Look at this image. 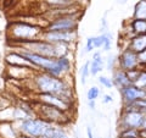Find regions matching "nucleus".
Returning a JSON list of instances; mask_svg holds the SVG:
<instances>
[{"label": "nucleus", "instance_id": "1", "mask_svg": "<svg viewBox=\"0 0 146 138\" xmlns=\"http://www.w3.org/2000/svg\"><path fill=\"white\" fill-rule=\"evenodd\" d=\"M18 131L22 136H28L33 138H42L50 136L55 131L51 122H48L40 117H29L18 122Z\"/></svg>", "mask_w": 146, "mask_h": 138}, {"label": "nucleus", "instance_id": "2", "mask_svg": "<svg viewBox=\"0 0 146 138\" xmlns=\"http://www.w3.org/2000/svg\"><path fill=\"white\" fill-rule=\"evenodd\" d=\"M39 34V27L29 25L27 22H11L7 27V39L10 43H15V45L29 40H35Z\"/></svg>", "mask_w": 146, "mask_h": 138}, {"label": "nucleus", "instance_id": "3", "mask_svg": "<svg viewBox=\"0 0 146 138\" xmlns=\"http://www.w3.org/2000/svg\"><path fill=\"white\" fill-rule=\"evenodd\" d=\"M35 87L40 93H48V94H56L61 96L65 100H67L68 89L62 81H60L57 77H55L50 73H38L34 78Z\"/></svg>", "mask_w": 146, "mask_h": 138}, {"label": "nucleus", "instance_id": "4", "mask_svg": "<svg viewBox=\"0 0 146 138\" xmlns=\"http://www.w3.org/2000/svg\"><path fill=\"white\" fill-rule=\"evenodd\" d=\"M18 48L25 50V52H29L33 54H38L46 58H54L56 59V50H55V44L45 42V40H29V42L16 44Z\"/></svg>", "mask_w": 146, "mask_h": 138}, {"label": "nucleus", "instance_id": "5", "mask_svg": "<svg viewBox=\"0 0 146 138\" xmlns=\"http://www.w3.org/2000/svg\"><path fill=\"white\" fill-rule=\"evenodd\" d=\"M39 115L43 119V120L48 121V122H57V121H62L65 120V115H63V111L55 107H51V105H46V104H42L39 109Z\"/></svg>", "mask_w": 146, "mask_h": 138}, {"label": "nucleus", "instance_id": "6", "mask_svg": "<svg viewBox=\"0 0 146 138\" xmlns=\"http://www.w3.org/2000/svg\"><path fill=\"white\" fill-rule=\"evenodd\" d=\"M76 34L72 31L67 32H57V31H45L43 33V38L45 42L49 43H68L74 39Z\"/></svg>", "mask_w": 146, "mask_h": 138}, {"label": "nucleus", "instance_id": "7", "mask_svg": "<svg viewBox=\"0 0 146 138\" xmlns=\"http://www.w3.org/2000/svg\"><path fill=\"white\" fill-rule=\"evenodd\" d=\"M5 62L6 65L11 66H21V67H29V68H36L33 64H31L22 54L18 52H10L5 55Z\"/></svg>", "mask_w": 146, "mask_h": 138}, {"label": "nucleus", "instance_id": "8", "mask_svg": "<svg viewBox=\"0 0 146 138\" xmlns=\"http://www.w3.org/2000/svg\"><path fill=\"white\" fill-rule=\"evenodd\" d=\"M39 99L42 104H46V105H51V107H55L60 110H66L68 104L67 100H65L61 96H58L56 94H48V93H40L39 94Z\"/></svg>", "mask_w": 146, "mask_h": 138}, {"label": "nucleus", "instance_id": "9", "mask_svg": "<svg viewBox=\"0 0 146 138\" xmlns=\"http://www.w3.org/2000/svg\"><path fill=\"white\" fill-rule=\"evenodd\" d=\"M76 27V21L70 17H60L52 21L49 25L48 31H57V32H67Z\"/></svg>", "mask_w": 146, "mask_h": 138}, {"label": "nucleus", "instance_id": "10", "mask_svg": "<svg viewBox=\"0 0 146 138\" xmlns=\"http://www.w3.org/2000/svg\"><path fill=\"white\" fill-rule=\"evenodd\" d=\"M143 117L144 115L140 111H130L127 114V116L124 117V125H125V130H136V128L141 127V123H143Z\"/></svg>", "mask_w": 146, "mask_h": 138}, {"label": "nucleus", "instance_id": "11", "mask_svg": "<svg viewBox=\"0 0 146 138\" xmlns=\"http://www.w3.org/2000/svg\"><path fill=\"white\" fill-rule=\"evenodd\" d=\"M20 136V131L13 122H0V138H18Z\"/></svg>", "mask_w": 146, "mask_h": 138}, {"label": "nucleus", "instance_id": "12", "mask_svg": "<svg viewBox=\"0 0 146 138\" xmlns=\"http://www.w3.org/2000/svg\"><path fill=\"white\" fill-rule=\"evenodd\" d=\"M123 95H124V98H125L127 102L134 103V102H136V100L145 99L146 98V92L136 88V87L129 86V87L123 88Z\"/></svg>", "mask_w": 146, "mask_h": 138}, {"label": "nucleus", "instance_id": "13", "mask_svg": "<svg viewBox=\"0 0 146 138\" xmlns=\"http://www.w3.org/2000/svg\"><path fill=\"white\" fill-rule=\"evenodd\" d=\"M138 64V58L134 52H125L124 54L122 55L121 58V65L127 68V70H130V68L135 67V65Z\"/></svg>", "mask_w": 146, "mask_h": 138}, {"label": "nucleus", "instance_id": "14", "mask_svg": "<svg viewBox=\"0 0 146 138\" xmlns=\"http://www.w3.org/2000/svg\"><path fill=\"white\" fill-rule=\"evenodd\" d=\"M94 47H104L105 50H110V47H111V39H110V36L102 34L99 37H94Z\"/></svg>", "mask_w": 146, "mask_h": 138}, {"label": "nucleus", "instance_id": "15", "mask_svg": "<svg viewBox=\"0 0 146 138\" xmlns=\"http://www.w3.org/2000/svg\"><path fill=\"white\" fill-rule=\"evenodd\" d=\"M131 49L134 53H141L146 49V36H140L131 42Z\"/></svg>", "mask_w": 146, "mask_h": 138}, {"label": "nucleus", "instance_id": "16", "mask_svg": "<svg viewBox=\"0 0 146 138\" xmlns=\"http://www.w3.org/2000/svg\"><path fill=\"white\" fill-rule=\"evenodd\" d=\"M102 66H104V62H102L101 55H100L99 53L94 54L93 62H91V66H90V72L93 73V75H96L98 72H100L102 70Z\"/></svg>", "mask_w": 146, "mask_h": 138}, {"label": "nucleus", "instance_id": "17", "mask_svg": "<svg viewBox=\"0 0 146 138\" xmlns=\"http://www.w3.org/2000/svg\"><path fill=\"white\" fill-rule=\"evenodd\" d=\"M115 81H116V83L118 86L122 87V88H125V87H129L131 84V81L128 78L127 73H124V72H118V73H116Z\"/></svg>", "mask_w": 146, "mask_h": 138}, {"label": "nucleus", "instance_id": "18", "mask_svg": "<svg viewBox=\"0 0 146 138\" xmlns=\"http://www.w3.org/2000/svg\"><path fill=\"white\" fill-rule=\"evenodd\" d=\"M135 16L138 17V20H146V1H141L136 5Z\"/></svg>", "mask_w": 146, "mask_h": 138}, {"label": "nucleus", "instance_id": "19", "mask_svg": "<svg viewBox=\"0 0 146 138\" xmlns=\"http://www.w3.org/2000/svg\"><path fill=\"white\" fill-rule=\"evenodd\" d=\"M134 31L138 33H145L146 32V21L145 20H136L134 22Z\"/></svg>", "mask_w": 146, "mask_h": 138}, {"label": "nucleus", "instance_id": "20", "mask_svg": "<svg viewBox=\"0 0 146 138\" xmlns=\"http://www.w3.org/2000/svg\"><path fill=\"white\" fill-rule=\"evenodd\" d=\"M134 83L136 88H144V87H146V72L139 73V76L136 77Z\"/></svg>", "mask_w": 146, "mask_h": 138}, {"label": "nucleus", "instance_id": "21", "mask_svg": "<svg viewBox=\"0 0 146 138\" xmlns=\"http://www.w3.org/2000/svg\"><path fill=\"white\" fill-rule=\"evenodd\" d=\"M42 138H68L67 135L62 130H58V128H55V131L51 133L50 136L46 137H42Z\"/></svg>", "mask_w": 146, "mask_h": 138}, {"label": "nucleus", "instance_id": "22", "mask_svg": "<svg viewBox=\"0 0 146 138\" xmlns=\"http://www.w3.org/2000/svg\"><path fill=\"white\" fill-rule=\"evenodd\" d=\"M100 92H99V88H96V87H93V88H90L88 90V99L89 102H91V100H95L99 96Z\"/></svg>", "mask_w": 146, "mask_h": 138}, {"label": "nucleus", "instance_id": "23", "mask_svg": "<svg viewBox=\"0 0 146 138\" xmlns=\"http://www.w3.org/2000/svg\"><path fill=\"white\" fill-rule=\"evenodd\" d=\"M88 75H89V62H86L85 65L82 67V83H83V84L85 83Z\"/></svg>", "mask_w": 146, "mask_h": 138}, {"label": "nucleus", "instance_id": "24", "mask_svg": "<svg viewBox=\"0 0 146 138\" xmlns=\"http://www.w3.org/2000/svg\"><path fill=\"white\" fill-rule=\"evenodd\" d=\"M49 4H51L54 6H66L70 4L68 0H48Z\"/></svg>", "mask_w": 146, "mask_h": 138}, {"label": "nucleus", "instance_id": "25", "mask_svg": "<svg viewBox=\"0 0 146 138\" xmlns=\"http://www.w3.org/2000/svg\"><path fill=\"white\" fill-rule=\"evenodd\" d=\"M99 81H100V83L101 84H104L105 87H107V88H112V86H113V82H112V80H108L107 77H100L99 78Z\"/></svg>", "mask_w": 146, "mask_h": 138}, {"label": "nucleus", "instance_id": "26", "mask_svg": "<svg viewBox=\"0 0 146 138\" xmlns=\"http://www.w3.org/2000/svg\"><path fill=\"white\" fill-rule=\"evenodd\" d=\"M94 47V38H88L86 40V52H90V50H93Z\"/></svg>", "mask_w": 146, "mask_h": 138}, {"label": "nucleus", "instance_id": "27", "mask_svg": "<svg viewBox=\"0 0 146 138\" xmlns=\"http://www.w3.org/2000/svg\"><path fill=\"white\" fill-rule=\"evenodd\" d=\"M138 60L140 62H146V49L143 50L140 54H139V58H138Z\"/></svg>", "mask_w": 146, "mask_h": 138}, {"label": "nucleus", "instance_id": "28", "mask_svg": "<svg viewBox=\"0 0 146 138\" xmlns=\"http://www.w3.org/2000/svg\"><path fill=\"white\" fill-rule=\"evenodd\" d=\"M102 102H104V103H111V102H112V96H111V95H105Z\"/></svg>", "mask_w": 146, "mask_h": 138}, {"label": "nucleus", "instance_id": "29", "mask_svg": "<svg viewBox=\"0 0 146 138\" xmlns=\"http://www.w3.org/2000/svg\"><path fill=\"white\" fill-rule=\"evenodd\" d=\"M141 128L146 131V115H144V117H143V123H141Z\"/></svg>", "mask_w": 146, "mask_h": 138}, {"label": "nucleus", "instance_id": "30", "mask_svg": "<svg viewBox=\"0 0 146 138\" xmlns=\"http://www.w3.org/2000/svg\"><path fill=\"white\" fill-rule=\"evenodd\" d=\"M86 133H88V138H93V133H91V128L88 127V130H86Z\"/></svg>", "mask_w": 146, "mask_h": 138}, {"label": "nucleus", "instance_id": "31", "mask_svg": "<svg viewBox=\"0 0 146 138\" xmlns=\"http://www.w3.org/2000/svg\"><path fill=\"white\" fill-rule=\"evenodd\" d=\"M89 105H90V108H91V109H94V108H95V103H94V100H91V102H89Z\"/></svg>", "mask_w": 146, "mask_h": 138}, {"label": "nucleus", "instance_id": "32", "mask_svg": "<svg viewBox=\"0 0 146 138\" xmlns=\"http://www.w3.org/2000/svg\"><path fill=\"white\" fill-rule=\"evenodd\" d=\"M112 64H113V60H112V58H110V61H108V68H111V65H112Z\"/></svg>", "mask_w": 146, "mask_h": 138}, {"label": "nucleus", "instance_id": "33", "mask_svg": "<svg viewBox=\"0 0 146 138\" xmlns=\"http://www.w3.org/2000/svg\"><path fill=\"white\" fill-rule=\"evenodd\" d=\"M129 138H133V137H129Z\"/></svg>", "mask_w": 146, "mask_h": 138}]
</instances>
